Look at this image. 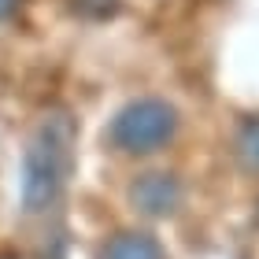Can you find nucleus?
Instances as JSON below:
<instances>
[{
    "instance_id": "nucleus-1",
    "label": "nucleus",
    "mask_w": 259,
    "mask_h": 259,
    "mask_svg": "<svg viewBox=\"0 0 259 259\" xmlns=\"http://www.w3.org/2000/svg\"><path fill=\"white\" fill-rule=\"evenodd\" d=\"M63 178V137L56 130H41V137L26 152V170H22V200L30 211H41L60 189Z\"/></svg>"
},
{
    "instance_id": "nucleus-2",
    "label": "nucleus",
    "mask_w": 259,
    "mask_h": 259,
    "mask_svg": "<svg viewBox=\"0 0 259 259\" xmlns=\"http://www.w3.org/2000/svg\"><path fill=\"white\" fill-rule=\"evenodd\" d=\"M174 134V111L159 100H137L115 119L111 141L126 152H156Z\"/></svg>"
},
{
    "instance_id": "nucleus-3",
    "label": "nucleus",
    "mask_w": 259,
    "mask_h": 259,
    "mask_svg": "<svg viewBox=\"0 0 259 259\" xmlns=\"http://www.w3.org/2000/svg\"><path fill=\"white\" fill-rule=\"evenodd\" d=\"M134 204L145 211V215H167L178 204V185H174L167 174H148L134 185Z\"/></svg>"
},
{
    "instance_id": "nucleus-4",
    "label": "nucleus",
    "mask_w": 259,
    "mask_h": 259,
    "mask_svg": "<svg viewBox=\"0 0 259 259\" xmlns=\"http://www.w3.org/2000/svg\"><path fill=\"white\" fill-rule=\"evenodd\" d=\"M104 259H163V252L148 233H119L104 248Z\"/></svg>"
},
{
    "instance_id": "nucleus-5",
    "label": "nucleus",
    "mask_w": 259,
    "mask_h": 259,
    "mask_svg": "<svg viewBox=\"0 0 259 259\" xmlns=\"http://www.w3.org/2000/svg\"><path fill=\"white\" fill-rule=\"evenodd\" d=\"M241 145H244V156H248V163H255V167H259V126H252L248 134H244Z\"/></svg>"
}]
</instances>
